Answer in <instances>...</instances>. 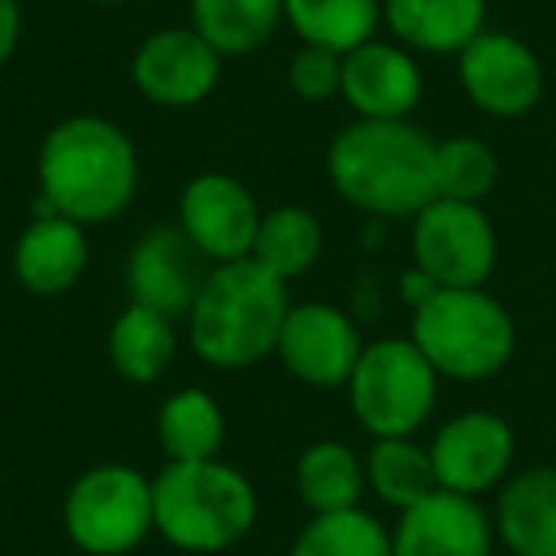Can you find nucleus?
<instances>
[{
  "label": "nucleus",
  "mask_w": 556,
  "mask_h": 556,
  "mask_svg": "<svg viewBox=\"0 0 556 556\" xmlns=\"http://www.w3.org/2000/svg\"><path fill=\"white\" fill-rule=\"evenodd\" d=\"M179 351L176 320L164 313L149 309V305H126L115 317L108 332V358L115 366L118 378L134 381V386H153L168 374L172 358Z\"/></svg>",
  "instance_id": "obj_20"
},
{
  "label": "nucleus",
  "mask_w": 556,
  "mask_h": 556,
  "mask_svg": "<svg viewBox=\"0 0 556 556\" xmlns=\"http://www.w3.org/2000/svg\"><path fill=\"white\" fill-rule=\"evenodd\" d=\"M363 336L355 320L328 302L290 305L275 355L298 381L313 389H340L363 358Z\"/></svg>",
  "instance_id": "obj_13"
},
{
  "label": "nucleus",
  "mask_w": 556,
  "mask_h": 556,
  "mask_svg": "<svg viewBox=\"0 0 556 556\" xmlns=\"http://www.w3.org/2000/svg\"><path fill=\"white\" fill-rule=\"evenodd\" d=\"M431 465L439 488L480 500L484 492L503 488L515 465V431L495 412H462L434 431Z\"/></svg>",
  "instance_id": "obj_11"
},
{
  "label": "nucleus",
  "mask_w": 556,
  "mask_h": 556,
  "mask_svg": "<svg viewBox=\"0 0 556 556\" xmlns=\"http://www.w3.org/2000/svg\"><path fill=\"white\" fill-rule=\"evenodd\" d=\"M20 35H24V12H20V0H0V70L12 62L20 47Z\"/></svg>",
  "instance_id": "obj_30"
},
{
  "label": "nucleus",
  "mask_w": 556,
  "mask_h": 556,
  "mask_svg": "<svg viewBox=\"0 0 556 556\" xmlns=\"http://www.w3.org/2000/svg\"><path fill=\"white\" fill-rule=\"evenodd\" d=\"M96 4H130V0H96Z\"/></svg>",
  "instance_id": "obj_31"
},
{
  "label": "nucleus",
  "mask_w": 556,
  "mask_h": 556,
  "mask_svg": "<svg viewBox=\"0 0 556 556\" xmlns=\"http://www.w3.org/2000/svg\"><path fill=\"white\" fill-rule=\"evenodd\" d=\"M434 184H439V199L484 202L500 184V161L488 141L469 134L446 138L434 149Z\"/></svg>",
  "instance_id": "obj_28"
},
{
  "label": "nucleus",
  "mask_w": 556,
  "mask_h": 556,
  "mask_svg": "<svg viewBox=\"0 0 556 556\" xmlns=\"http://www.w3.org/2000/svg\"><path fill=\"white\" fill-rule=\"evenodd\" d=\"M290 305V282L255 260L214 263L187 313V340L214 370H248L275 355Z\"/></svg>",
  "instance_id": "obj_3"
},
{
  "label": "nucleus",
  "mask_w": 556,
  "mask_h": 556,
  "mask_svg": "<svg viewBox=\"0 0 556 556\" xmlns=\"http://www.w3.org/2000/svg\"><path fill=\"white\" fill-rule=\"evenodd\" d=\"M381 24L416 54H462L488 27V0H381Z\"/></svg>",
  "instance_id": "obj_19"
},
{
  "label": "nucleus",
  "mask_w": 556,
  "mask_h": 556,
  "mask_svg": "<svg viewBox=\"0 0 556 556\" xmlns=\"http://www.w3.org/2000/svg\"><path fill=\"white\" fill-rule=\"evenodd\" d=\"M222 62L225 58L194 27H161L134 50L130 80L141 100L184 111L214 96L222 80Z\"/></svg>",
  "instance_id": "obj_9"
},
{
  "label": "nucleus",
  "mask_w": 556,
  "mask_h": 556,
  "mask_svg": "<svg viewBox=\"0 0 556 556\" xmlns=\"http://www.w3.org/2000/svg\"><path fill=\"white\" fill-rule=\"evenodd\" d=\"M0 495H4V472H0Z\"/></svg>",
  "instance_id": "obj_32"
},
{
  "label": "nucleus",
  "mask_w": 556,
  "mask_h": 556,
  "mask_svg": "<svg viewBox=\"0 0 556 556\" xmlns=\"http://www.w3.org/2000/svg\"><path fill=\"white\" fill-rule=\"evenodd\" d=\"M294 488L298 500L313 510V515H332V510L358 507L366 488V465L348 442H313L302 450L294 465Z\"/></svg>",
  "instance_id": "obj_22"
},
{
  "label": "nucleus",
  "mask_w": 556,
  "mask_h": 556,
  "mask_svg": "<svg viewBox=\"0 0 556 556\" xmlns=\"http://www.w3.org/2000/svg\"><path fill=\"white\" fill-rule=\"evenodd\" d=\"M320 248H325V229H320L317 214L287 202V206L263 210L248 260H255L270 275L290 282V278H302L317 263Z\"/></svg>",
  "instance_id": "obj_25"
},
{
  "label": "nucleus",
  "mask_w": 556,
  "mask_h": 556,
  "mask_svg": "<svg viewBox=\"0 0 556 556\" xmlns=\"http://www.w3.org/2000/svg\"><path fill=\"white\" fill-rule=\"evenodd\" d=\"M434 149L412 118H355L328 146V179L343 202L374 217H416L439 199Z\"/></svg>",
  "instance_id": "obj_2"
},
{
  "label": "nucleus",
  "mask_w": 556,
  "mask_h": 556,
  "mask_svg": "<svg viewBox=\"0 0 556 556\" xmlns=\"http://www.w3.org/2000/svg\"><path fill=\"white\" fill-rule=\"evenodd\" d=\"M495 522L472 495L434 488L393 526V556H492Z\"/></svg>",
  "instance_id": "obj_16"
},
{
  "label": "nucleus",
  "mask_w": 556,
  "mask_h": 556,
  "mask_svg": "<svg viewBox=\"0 0 556 556\" xmlns=\"http://www.w3.org/2000/svg\"><path fill=\"white\" fill-rule=\"evenodd\" d=\"M287 85L302 103H328L340 96L343 85V54H332L325 47H305L290 58L287 65Z\"/></svg>",
  "instance_id": "obj_29"
},
{
  "label": "nucleus",
  "mask_w": 556,
  "mask_h": 556,
  "mask_svg": "<svg viewBox=\"0 0 556 556\" xmlns=\"http://www.w3.org/2000/svg\"><path fill=\"white\" fill-rule=\"evenodd\" d=\"M39 191L50 214L108 225L138 194L141 161L130 134L103 115H70L47 130L39 146Z\"/></svg>",
  "instance_id": "obj_1"
},
{
  "label": "nucleus",
  "mask_w": 556,
  "mask_h": 556,
  "mask_svg": "<svg viewBox=\"0 0 556 556\" xmlns=\"http://www.w3.org/2000/svg\"><path fill=\"white\" fill-rule=\"evenodd\" d=\"M492 522L510 556H556V465L503 480Z\"/></svg>",
  "instance_id": "obj_18"
},
{
  "label": "nucleus",
  "mask_w": 556,
  "mask_h": 556,
  "mask_svg": "<svg viewBox=\"0 0 556 556\" xmlns=\"http://www.w3.org/2000/svg\"><path fill=\"white\" fill-rule=\"evenodd\" d=\"M260 202L229 172H202L179 194L176 225L210 263L248 260L260 229Z\"/></svg>",
  "instance_id": "obj_12"
},
{
  "label": "nucleus",
  "mask_w": 556,
  "mask_h": 556,
  "mask_svg": "<svg viewBox=\"0 0 556 556\" xmlns=\"http://www.w3.org/2000/svg\"><path fill=\"white\" fill-rule=\"evenodd\" d=\"M282 20V0H191V27L222 58L260 50Z\"/></svg>",
  "instance_id": "obj_24"
},
{
  "label": "nucleus",
  "mask_w": 556,
  "mask_h": 556,
  "mask_svg": "<svg viewBox=\"0 0 556 556\" xmlns=\"http://www.w3.org/2000/svg\"><path fill=\"white\" fill-rule=\"evenodd\" d=\"M363 465H366V488L393 510L416 507L419 500H427L439 488L431 454L416 439H374Z\"/></svg>",
  "instance_id": "obj_26"
},
{
  "label": "nucleus",
  "mask_w": 556,
  "mask_h": 556,
  "mask_svg": "<svg viewBox=\"0 0 556 556\" xmlns=\"http://www.w3.org/2000/svg\"><path fill=\"white\" fill-rule=\"evenodd\" d=\"M255 518L260 495L229 462H168L153 477V530L179 553H225Z\"/></svg>",
  "instance_id": "obj_4"
},
{
  "label": "nucleus",
  "mask_w": 556,
  "mask_h": 556,
  "mask_svg": "<svg viewBox=\"0 0 556 556\" xmlns=\"http://www.w3.org/2000/svg\"><path fill=\"white\" fill-rule=\"evenodd\" d=\"M340 96L358 118H378V123L412 118L424 100V70L416 54L396 39H370L343 54Z\"/></svg>",
  "instance_id": "obj_15"
},
{
  "label": "nucleus",
  "mask_w": 556,
  "mask_h": 556,
  "mask_svg": "<svg viewBox=\"0 0 556 556\" xmlns=\"http://www.w3.org/2000/svg\"><path fill=\"white\" fill-rule=\"evenodd\" d=\"M156 442L168 462H210L225 446V412L206 389H176L156 412Z\"/></svg>",
  "instance_id": "obj_21"
},
{
  "label": "nucleus",
  "mask_w": 556,
  "mask_h": 556,
  "mask_svg": "<svg viewBox=\"0 0 556 556\" xmlns=\"http://www.w3.org/2000/svg\"><path fill=\"white\" fill-rule=\"evenodd\" d=\"M70 541L88 556H126L153 533V480L123 462L80 472L62 503Z\"/></svg>",
  "instance_id": "obj_7"
},
{
  "label": "nucleus",
  "mask_w": 556,
  "mask_h": 556,
  "mask_svg": "<svg viewBox=\"0 0 556 556\" xmlns=\"http://www.w3.org/2000/svg\"><path fill=\"white\" fill-rule=\"evenodd\" d=\"M88 267V232L85 225L62 214H42L16 237L12 270L24 290L39 298H58L80 282Z\"/></svg>",
  "instance_id": "obj_17"
},
{
  "label": "nucleus",
  "mask_w": 556,
  "mask_h": 556,
  "mask_svg": "<svg viewBox=\"0 0 556 556\" xmlns=\"http://www.w3.org/2000/svg\"><path fill=\"white\" fill-rule=\"evenodd\" d=\"M210 267L214 263L184 237L179 225H156L130 248L126 290L134 305H149L172 320H187Z\"/></svg>",
  "instance_id": "obj_14"
},
{
  "label": "nucleus",
  "mask_w": 556,
  "mask_h": 556,
  "mask_svg": "<svg viewBox=\"0 0 556 556\" xmlns=\"http://www.w3.org/2000/svg\"><path fill=\"white\" fill-rule=\"evenodd\" d=\"M348 401L370 439H412L431 419L439 374L412 340H374L351 374Z\"/></svg>",
  "instance_id": "obj_6"
},
{
  "label": "nucleus",
  "mask_w": 556,
  "mask_h": 556,
  "mask_svg": "<svg viewBox=\"0 0 556 556\" xmlns=\"http://www.w3.org/2000/svg\"><path fill=\"white\" fill-rule=\"evenodd\" d=\"M457 80L472 108L492 118L526 115L545 92L541 58L515 35L488 27L457 54Z\"/></svg>",
  "instance_id": "obj_10"
},
{
  "label": "nucleus",
  "mask_w": 556,
  "mask_h": 556,
  "mask_svg": "<svg viewBox=\"0 0 556 556\" xmlns=\"http://www.w3.org/2000/svg\"><path fill=\"white\" fill-rule=\"evenodd\" d=\"M495 260L500 240L480 202L434 199L412 217V263L439 290L484 287Z\"/></svg>",
  "instance_id": "obj_8"
},
{
  "label": "nucleus",
  "mask_w": 556,
  "mask_h": 556,
  "mask_svg": "<svg viewBox=\"0 0 556 556\" xmlns=\"http://www.w3.org/2000/svg\"><path fill=\"white\" fill-rule=\"evenodd\" d=\"M408 340L424 351L439 378L488 381L515 355V320L484 287L434 290L412 309Z\"/></svg>",
  "instance_id": "obj_5"
},
{
  "label": "nucleus",
  "mask_w": 556,
  "mask_h": 556,
  "mask_svg": "<svg viewBox=\"0 0 556 556\" xmlns=\"http://www.w3.org/2000/svg\"><path fill=\"white\" fill-rule=\"evenodd\" d=\"M282 16L305 47L351 54L381 24V0H282Z\"/></svg>",
  "instance_id": "obj_23"
},
{
  "label": "nucleus",
  "mask_w": 556,
  "mask_h": 556,
  "mask_svg": "<svg viewBox=\"0 0 556 556\" xmlns=\"http://www.w3.org/2000/svg\"><path fill=\"white\" fill-rule=\"evenodd\" d=\"M287 556H393V530L363 507L313 515Z\"/></svg>",
  "instance_id": "obj_27"
}]
</instances>
